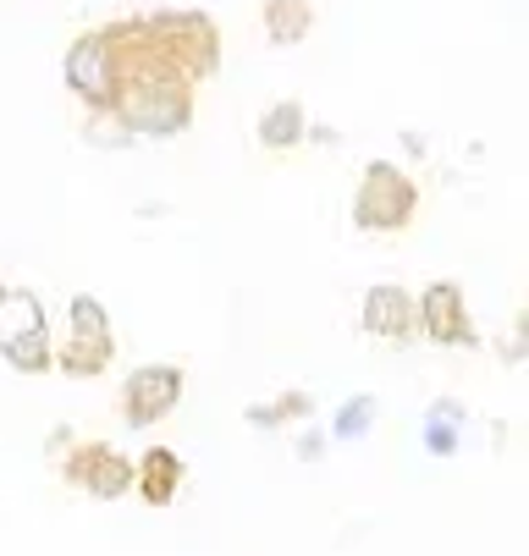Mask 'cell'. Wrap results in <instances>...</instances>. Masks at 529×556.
Here are the masks:
<instances>
[{
	"label": "cell",
	"instance_id": "cell-8",
	"mask_svg": "<svg viewBox=\"0 0 529 556\" xmlns=\"http://www.w3.org/2000/svg\"><path fill=\"white\" fill-rule=\"evenodd\" d=\"M133 491H138L149 507L177 502V491H182V457H177L172 446H149V452L133 463Z\"/></svg>",
	"mask_w": 529,
	"mask_h": 556
},
{
	"label": "cell",
	"instance_id": "cell-6",
	"mask_svg": "<svg viewBox=\"0 0 529 556\" xmlns=\"http://www.w3.org/2000/svg\"><path fill=\"white\" fill-rule=\"evenodd\" d=\"M66 84L78 89L84 100H95V105H111V100H116V66H111L105 34L78 39V45L66 50Z\"/></svg>",
	"mask_w": 529,
	"mask_h": 556
},
{
	"label": "cell",
	"instance_id": "cell-14",
	"mask_svg": "<svg viewBox=\"0 0 529 556\" xmlns=\"http://www.w3.org/2000/svg\"><path fill=\"white\" fill-rule=\"evenodd\" d=\"M292 414H310V396H281L276 408H254L249 425H281V419H292Z\"/></svg>",
	"mask_w": 529,
	"mask_h": 556
},
{
	"label": "cell",
	"instance_id": "cell-2",
	"mask_svg": "<svg viewBox=\"0 0 529 556\" xmlns=\"http://www.w3.org/2000/svg\"><path fill=\"white\" fill-rule=\"evenodd\" d=\"M182 369L177 364H143V369H133L127 375V386H122V419L133 425V430H149V425H161L177 403H182Z\"/></svg>",
	"mask_w": 529,
	"mask_h": 556
},
{
	"label": "cell",
	"instance_id": "cell-13",
	"mask_svg": "<svg viewBox=\"0 0 529 556\" xmlns=\"http://www.w3.org/2000/svg\"><path fill=\"white\" fill-rule=\"evenodd\" d=\"M375 425V396H353V403L337 414V441H358Z\"/></svg>",
	"mask_w": 529,
	"mask_h": 556
},
{
	"label": "cell",
	"instance_id": "cell-9",
	"mask_svg": "<svg viewBox=\"0 0 529 556\" xmlns=\"http://www.w3.org/2000/svg\"><path fill=\"white\" fill-rule=\"evenodd\" d=\"M0 348H7L12 369H23V375H39V369H50V364H55L45 320H28V331H7V342H0Z\"/></svg>",
	"mask_w": 529,
	"mask_h": 556
},
{
	"label": "cell",
	"instance_id": "cell-4",
	"mask_svg": "<svg viewBox=\"0 0 529 556\" xmlns=\"http://www.w3.org/2000/svg\"><path fill=\"white\" fill-rule=\"evenodd\" d=\"M105 364H111V320L100 298H72V342L61 353V369L84 380V375H100Z\"/></svg>",
	"mask_w": 529,
	"mask_h": 556
},
{
	"label": "cell",
	"instance_id": "cell-1",
	"mask_svg": "<svg viewBox=\"0 0 529 556\" xmlns=\"http://www.w3.org/2000/svg\"><path fill=\"white\" fill-rule=\"evenodd\" d=\"M414 215H419V188L392 161H369L364 182L353 193V220L364 231H403Z\"/></svg>",
	"mask_w": 529,
	"mask_h": 556
},
{
	"label": "cell",
	"instance_id": "cell-5",
	"mask_svg": "<svg viewBox=\"0 0 529 556\" xmlns=\"http://www.w3.org/2000/svg\"><path fill=\"white\" fill-rule=\"evenodd\" d=\"M414 320L430 342L441 348H469L475 342V326H469V314H464V292L452 287V281H436L425 287V298L414 303Z\"/></svg>",
	"mask_w": 529,
	"mask_h": 556
},
{
	"label": "cell",
	"instance_id": "cell-3",
	"mask_svg": "<svg viewBox=\"0 0 529 556\" xmlns=\"http://www.w3.org/2000/svg\"><path fill=\"white\" fill-rule=\"evenodd\" d=\"M61 480H66L72 491H89V496H100V502H116V496L133 491V463H127L116 446H105V441H84L78 452L61 463Z\"/></svg>",
	"mask_w": 529,
	"mask_h": 556
},
{
	"label": "cell",
	"instance_id": "cell-11",
	"mask_svg": "<svg viewBox=\"0 0 529 556\" xmlns=\"http://www.w3.org/2000/svg\"><path fill=\"white\" fill-rule=\"evenodd\" d=\"M260 138H265L270 149H292L298 138H304V111H298L292 100H287V105H276V111H265Z\"/></svg>",
	"mask_w": 529,
	"mask_h": 556
},
{
	"label": "cell",
	"instance_id": "cell-12",
	"mask_svg": "<svg viewBox=\"0 0 529 556\" xmlns=\"http://www.w3.org/2000/svg\"><path fill=\"white\" fill-rule=\"evenodd\" d=\"M425 446H430L436 457L458 452V408H430V419H425Z\"/></svg>",
	"mask_w": 529,
	"mask_h": 556
},
{
	"label": "cell",
	"instance_id": "cell-7",
	"mask_svg": "<svg viewBox=\"0 0 529 556\" xmlns=\"http://www.w3.org/2000/svg\"><path fill=\"white\" fill-rule=\"evenodd\" d=\"M364 331L381 342H408L419 331L414 320V298L403 287H369L364 292Z\"/></svg>",
	"mask_w": 529,
	"mask_h": 556
},
{
	"label": "cell",
	"instance_id": "cell-10",
	"mask_svg": "<svg viewBox=\"0 0 529 556\" xmlns=\"http://www.w3.org/2000/svg\"><path fill=\"white\" fill-rule=\"evenodd\" d=\"M315 28V12H310V0H270L265 7V34L276 45H292V39H304Z\"/></svg>",
	"mask_w": 529,
	"mask_h": 556
}]
</instances>
